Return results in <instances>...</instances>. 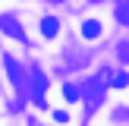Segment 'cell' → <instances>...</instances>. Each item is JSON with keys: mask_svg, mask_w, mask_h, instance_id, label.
I'll list each match as a JSON object with an SVG mask.
<instances>
[{"mask_svg": "<svg viewBox=\"0 0 129 126\" xmlns=\"http://www.w3.org/2000/svg\"><path fill=\"white\" fill-rule=\"evenodd\" d=\"M82 35H85V38H98V35H101V22H98V19L82 22Z\"/></svg>", "mask_w": 129, "mask_h": 126, "instance_id": "5", "label": "cell"}, {"mask_svg": "<svg viewBox=\"0 0 129 126\" xmlns=\"http://www.w3.org/2000/svg\"><path fill=\"white\" fill-rule=\"evenodd\" d=\"M57 32H60V22H57L54 16H44V19H41V35H44V38H54Z\"/></svg>", "mask_w": 129, "mask_h": 126, "instance_id": "3", "label": "cell"}, {"mask_svg": "<svg viewBox=\"0 0 129 126\" xmlns=\"http://www.w3.org/2000/svg\"><path fill=\"white\" fill-rule=\"evenodd\" d=\"M113 85H117V88H123V85H129V76H126V73H120L117 79H113Z\"/></svg>", "mask_w": 129, "mask_h": 126, "instance_id": "8", "label": "cell"}, {"mask_svg": "<svg viewBox=\"0 0 129 126\" xmlns=\"http://www.w3.org/2000/svg\"><path fill=\"white\" fill-rule=\"evenodd\" d=\"M117 19H120V22H126V25H129V0H126V3H120V6H117Z\"/></svg>", "mask_w": 129, "mask_h": 126, "instance_id": "7", "label": "cell"}, {"mask_svg": "<svg viewBox=\"0 0 129 126\" xmlns=\"http://www.w3.org/2000/svg\"><path fill=\"white\" fill-rule=\"evenodd\" d=\"M28 76H31V98H35L38 101V104H47V101H44V88H47V82H44V73H41V69H38V66H31L28 69Z\"/></svg>", "mask_w": 129, "mask_h": 126, "instance_id": "1", "label": "cell"}, {"mask_svg": "<svg viewBox=\"0 0 129 126\" xmlns=\"http://www.w3.org/2000/svg\"><path fill=\"white\" fill-rule=\"evenodd\" d=\"M63 94H66L69 101H79V98H82V88H79V85H66V88H63Z\"/></svg>", "mask_w": 129, "mask_h": 126, "instance_id": "6", "label": "cell"}, {"mask_svg": "<svg viewBox=\"0 0 129 126\" xmlns=\"http://www.w3.org/2000/svg\"><path fill=\"white\" fill-rule=\"evenodd\" d=\"M6 73H10L13 85H22V69H19V63L13 60V57H6Z\"/></svg>", "mask_w": 129, "mask_h": 126, "instance_id": "4", "label": "cell"}, {"mask_svg": "<svg viewBox=\"0 0 129 126\" xmlns=\"http://www.w3.org/2000/svg\"><path fill=\"white\" fill-rule=\"evenodd\" d=\"M54 120H57V123H66L69 113H66V110H57V113H54Z\"/></svg>", "mask_w": 129, "mask_h": 126, "instance_id": "9", "label": "cell"}, {"mask_svg": "<svg viewBox=\"0 0 129 126\" xmlns=\"http://www.w3.org/2000/svg\"><path fill=\"white\" fill-rule=\"evenodd\" d=\"M0 28H3L6 32V35H10V38H16V41H28V38H25V28H22V25H19L16 22V19H13V16H6V13H0Z\"/></svg>", "mask_w": 129, "mask_h": 126, "instance_id": "2", "label": "cell"}]
</instances>
